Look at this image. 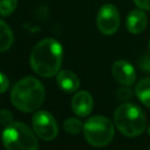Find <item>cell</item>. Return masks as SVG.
Instances as JSON below:
<instances>
[{"label":"cell","instance_id":"cell-1","mask_svg":"<svg viewBox=\"0 0 150 150\" xmlns=\"http://www.w3.org/2000/svg\"><path fill=\"white\" fill-rule=\"evenodd\" d=\"M62 62V47L52 38L40 41L34 47L30 56V64L37 75L50 78L57 75Z\"/></svg>","mask_w":150,"mask_h":150},{"label":"cell","instance_id":"cell-2","mask_svg":"<svg viewBox=\"0 0 150 150\" xmlns=\"http://www.w3.org/2000/svg\"><path fill=\"white\" fill-rule=\"evenodd\" d=\"M45 98L42 83L34 77H26L13 86L10 94L12 104L23 112H32L41 106Z\"/></svg>","mask_w":150,"mask_h":150},{"label":"cell","instance_id":"cell-3","mask_svg":"<svg viewBox=\"0 0 150 150\" xmlns=\"http://www.w3.org/2000/svg\"><path fill=\"white\" fill-rule=\"evenodd\" d=\"M115 124L122 135L134 138L144 132L146 117L143 110L134 103H122L115 109Z\"/></svg>","mask_w":150,"mask_h":150},{"label":"cell","instance_id":"cell-4","mask_svg":"<svg viewBox=\"0 0 150 150\" xmlns=\"http://www.w3.org/2000/svg\"><path fill=\"white\" fill-rule=\"evenodd\" d=\"M6 150H38V140L26 124L14 122L7 126L2 134Z\"/></svg>","mask_w":150,"mask_h":150},{"label":"cell","instance_id":"cell-5","mask_svg":"<svg viewBox=\"0 0 150 150\" xmlns=\"http://www.w3.org/2000/svg\"><path fill=\"white\" fill-rule=\"evenodd\" d=\"M83 131L87 142L95 147L106 146L115 136L112 122L102 115H95L86 120Z\"/></svg>","mask_w":150,"mask_h":150},{"label":"cell","instance_id":"cell-6","mask_svg":"<svg viewBox=\"0 0 150 150\" xmlns=\"http://www.w3.org/2000/svg\"><path fill=\"white\" fill-rule=\"evenodd\" d=\"M36 135L44 141H51L58 134V127L54 117L48 111H37L32 120Z\"/></svg>","mask_w":150,"mask_h":150},{"label":"cell","instance_id":"cell-7","mask_svg":"<svg viewBox=\"0 0 150 150\" xmlns=\"http://www.w3.org/2000/svg\"><path fill=\"white\" fill-rule=\"evenodd\" d=\"M97 28L104 35H113L120 28V18L117 8L112 4H105L97 14Z\"/></svg>","mask_w":150,"mask_h":150},{"label":"cell","instance_id":"cell-8","mask_svg":"<svg viewBox=\"0 0 150 150\" xmlns=\"http://www.w3.org/2000/svg\"><path fill=\"white\" fill-rule=\"evenodd\" d=\"M112 76L120 84L131 86L136 81V71L129 61L120 59L112 65Z\"/></svg>","mask_w":150,"mask_h":150},{"label":"cell","instance_id":"cell-9","mask_svg":"<svg viewBox=\"0 0 150 150\" xmlns=\"http://www.w3.org/2000/svg\"><path fill=\"white\" fill-rule=\"evenodd\" d=\"M71 107L74 112L79 117H88L93 109L92 96L86 91H80L76 93L71 100Z\"/></svg>","mask_w":150,"mask_h":150},{"label":"cell","instance_id":"cell-10","mask_svg":"<svg viewBox=\"0 0 150 150\" xmlns=\"http://www.w3.org/2000/svg\"><path fill=\"white\" fill-rule=\"evenodd\" d=\"M147 16L140 9L132 10L126 20V27L131 34H139L145 30L147 26Z\"/></svg>","mask_w":150,"mask_h":150},{"label":"cell","instance_id":"cell-11","mask_svg":"<svg viewBox=\"0 0 150 150\" xmlns=\"http://www.w3.org/2000/svg\"><path fill=\"white\" fill-rule=\"evenodd\" d=\"M56 81L61 90L67 93H73L80 87V80L76 74L71 71H61L57 74Z\"/></svg>","mask_w":150,"mask_h":150},{"label":"cell","instance_id":"cell-12","mask_svg":"<svg viewBox=\"0 0 150 150\" xmlns=\"http://www.w3.org/2000/svg\"><path fill=\"white\" fill-rule=\"evenodd\" d=\"M13 42V34L6 23L0 20V52L8 50Z\"/></svg>","mask_w":150,"mask_h":150},{"label":"cell","instance_id":"cell-13","mask_svg":"<svg viewBox=\"0 0 150 150\" xmlns=\"http://www.w3.org/2000/svg\"><path fill=\"white\" fill-rule=\"evenodd\" d=\"M138 99L150 108V78H145L141 80L135 89Z\"/></svg>","mask_w":150,"mask_h":150},{"label":"cell","instance_id":"cell-14","mask_svg":"<svg viewBox=\"0 0 150 150\" xmlns=\"http://www.w3.org/2000/svg\"><path fill=\"white\" fill-rule=\"evenodd\" d=\"M63 129L69 134L77 135L84 130V125L82 124L80 120L71 117V119H67L63 122Z\"/></svg>","mask_w":150,"mask_h":150},{"label":"cell","instance_id":"cell-15","mask_svg":"<svg viewBox=\"0 0 150 150\" xmlns=\"http://www.w3.org/2000/svg\"><path fill=\"white\" fill-rule=\"evenodd\" d=\"M18 0H0V14L8 16L16 10Z\"/></svg>","mask_w":150,"mask_h":150},{"label":"cell","instance_id":"cell-16","mask_svg":"<svg viewBox=\"0 0 150 150\" xmlns=\"http://www.w3.org/2000/svg\"><path fill=\"white\" fill-rule=\"evenodd\" d=\"M0 122L5 127L9 126V125H11L12 122H14L12 113L10 112L9 110H6V109L1 110L0 111Z\"/></svg>","mask_w":150,"mask_h":150},{"label":"cell","instance_id":"cell-17","mask_svg":"<svg viewBox=\"0 0 150 150\" xmlns=\"http://www.w3.org/2000/svg\"><path fill=\"white\" fill-rule=\"evenodd\" d=\"M8 86H9L8 79L6 78V76L4 74L0 73V94L5 92L8 89Z\"/></svg>","mask_w":150,"mask_h":150},{"label":"cell","instance_id":"cell-18","mask_svg":"<svg viewBox=\"0 0 150 150\" xmlns=\"http://www.w3.org/2000/svg\"><path fill=\"white\" fill-rule=\"evenodd\" d=\"M117 96H119V98L122 99V100H127V99L132 97V92H131V90L128 89V88H122V89H120L117 91Z\"/></svg>","mask_w":150,"mask_h":150},{"label":"cell","instance_id":"cell-19","mask_svg":"<svg viewBox=\"0 0 150 150\" xmlns=\"http://www.w3.org/2000/svg\"><path fill=\"white\" fill-rule=\"evenodd\" d=\"M140 9L150 10V0H133Z\"/></svg>","mask_w":150,"mask_h":150},{"label":"cell","instance_id":"cell-20","mask_svg":"<svg viewBox=\"0 0 150 150\" xmlns=\"http://www.w3.org/2000/svg\"><path fill=\"white\" fill-rule=\"evenodd\" d=\"M148 134H149V136H150V127H149V129H148Z\"/></svg>","mask_w":150,"mask_h":150},{"label":"cell","instance_id":"cell-21","mask_svg":"<svg viewBox=\"0 0 150 150\" xmlns=\"http://www.w3.org/2000/svg\"><path fill=\"white\" fill-rule=\"evenodd\" d=\"M149 50H150V40H149Z\"/></svg>","mask_w":150,"mask_h":150},{"label":"cell","instance_id":"cell-22","mask_svg":"<svg viewBox=\"0 0 150 150\" xmlns=\"http://www.w3.org/2000/svg\"><path fill=\"white\" fill-rule=\"evenodd\" d=\"M149 150H150V148H149Z\"/></svg>","mask_w":150,"mask_h":150}]
</instances>
